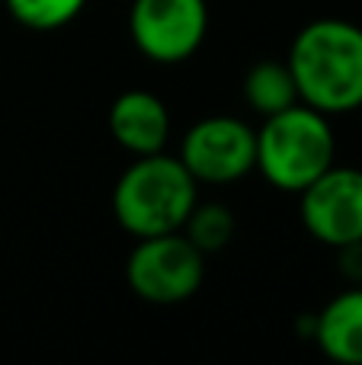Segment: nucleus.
<instances>
[{"label":"nucleus","mask_w":362,"mask_h":365,"mask_svg":"<svg viewBox=\"0 0 362 365\" xmlns=\"http://www.w3.org/2000/svg\"><path fill=\"white\" fill-rule=\"evenodd\" d=\"M205 253L183 231L138 237L125 259V282L141 302L180 304L202 289Z\"/></svg>","instance_id":"4"},{"label":"nucleus","mask_w":362,"mask_h":365,"mask_svg":"<svg viewBox=\"0 0 362 365\" xmlns=\"http://www.w3.org/2000/svg\"><path fill=\"white\" fill-rule=\"evenodd\" d=\"M299 100L324 115L362 106V26L350 19H314L292 38L286 58Z\"/></svg>","instance_id":"1"},{"label":"nucleus","mask_w":362,"mask_h":365,"mask_svg":"<svg viewBox=\"0 0 362 365\" xmlns=\"http://www.w3.org/2000/svg\"><path fill=\"white\" fill-rule=\"evenodd\" d=\"M311 340L327 359L362 365V285H350L311 317Z\"/></svg>","instance_id":"9"},{"label":"nucleus","mask_w":362,"mask_h":365,"mask_svg":"<svg viewBox=\"0 0 362 365\" xmlns=\"http://www.w3.org/2000/svg\"><path fill=\"white\" fill-rule=\"evenodd\" d=\"M305 231L324 247H343L362 237V170L333 164L299 192Z\"/></svg>","instance_id":"7"},{"label":"nucleus","mask_w":362,"mask_h":365,"mask_svg":"<svg viewBox=\"0 0 362 365\" xmlns=\"http://www.w3.org/2000/svg\"><path fill=\"white\" fill-rule=\"evenodd\" d=\"M337 272L350 285H362V237L337 247Z\"/></svg>","instance_id":"13"},{"label":"nucleus","mask_w":362,"mask_h":365,"mask_svg":"<svg viewBox=\"0 0 362 365\" xmlns=\"http://www.w3.org/2000/svg\"><path fill=\"white\" fill-rule=\"evenodd\" d=\"M109 135L132 158L157 154L170 138V113L151 90H125L109 109Z\"/></svg>","instance_id":"8"},{"label":"nucleus","mask_w":362,"mask_h":365,"mask_svg":"<svg viewBox=\"0 0 362 365\" xmlns=\"http://www.w3.org/2000/svg\"><path fill=\"white\" fill-rule=\"evenodd\" d=\"M180 160L196 182L224 186L257 170V128L237 115H209L183 135Z\"/></svg>","instance_id":"6"},{"label":"nucleus","mask_w":362,"mask_h":365,"mask_svg":"<svg viewBox=\"0 0 362 365\" xmlns=\"http://www.w3.org/2000/svg\"><path fill=\"white\" fill-rule=\"evenodd\" d=\"M333 164H337V138L331 115L295 103L263 119L257 132V170L273 189L299 195Z\"/></svg>","instance_id":"3"},{"label":"nucleus","mask_w":362,"mask_h":365,"mask_svg":"<svg viewBox=\"0 0 362 365\" xmlns=\"http://www.w3.org/2000/svg\"><path fill=\"white\" fill-rule=\"evenodd\" d=\"M196 202L199 182L183 160L164 151L135 158L113 189V215L135 240L180 231Z\"/></svg>","instance_id":"2"},{"label":"nucleus","mask_w":362,"mask_h":365,"mask_svg":"<svg viewBox=\"0 0 362 365\" xmlns=\"http://www.w3.org/2000/svg\"><path fill=\"white\" fill-rule=\"evenodd\" d=\"M180 231L209 257V253L224 250L234 240L237 221H234V212L224 202H196Z\"/></svg>","instance_id":"11"},{"label":"nucleus","mask_w":362,"mask_h":365,"mask_svg":"<svg viewBox=\"0 0 362 365\" xmlns=\"http://www.w3.org/2000/svg\"><path fill=\"white\" fill-rule=\"evenodd\" d=\"M132 42L154 64H183L205 42V0H135L128 13Z\"/></svg>","instance_id":"5"},{"label":"nucleus","mask_w":362,"mask_h":365,"mask_svg":"<svg viewBox=\"0 0 362 365\" xmlns=\"http://www.w3.org/2000/svg\"><path fill=\"white\" fill-rule=\"evenodd\" d=\"M87 0H6V10L23 29L32 32H55L74 23Z\"/></svg>","instance_id":"12"},{"label":"nucleus","mask_w":362,"mask_h":365,"mask_svg":"<svg viewBox=\"0 0 362 365\" xmlns=\"http://www.w3.org/2000/svg\"><path fill=\"white\" fill-rule=\"evenodd\" d=\"M244 103L257 115H263V119L301 103L289 64L286 61H257L247 71V77H244Z\"/></svg>","instance_id":"10"}]
</instances>
